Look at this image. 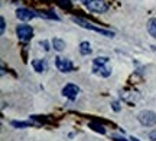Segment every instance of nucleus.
Masks as SVG:
<instances>
[{
  "instance_id": "4",
  "label": "nucleus",
  "mask_w": 156,
  "mask_h": 141,
  "mask_svg": "<svg viewBox=\"0 0 156 141\" xmlns=\"http://www.w3.org/2000/svg\"><path fill=\"white\" fill-rule=\"evenodd\" d=\"M55 65H56V68L59 69L61 72H64V73L73 72V71H74L73 62H71L69 59H67V58H62V56L55 58Z\"/></svg>"
},
{
  "instance_id": "2",
  "label": "nucleus",
  "mask_w": 156,
  "mask_h": 141,
  "mask_svg": "<svg viewBox=\"0 0 156 141\" xmlns=\"http://www.w3.org/2000/svg\"><path fill=\"white\" fill-rule=\"evenodd\" d=\"M137 119L142 125L145 127H152L156 124V114L153 111H142L137 114Z\"/></svg>"
},
{
  "instance_id": "23",
  "label": "nucleus",
  "mask_w": 156,
  "mask_h": 141,
  "mask_svg": "<svg viewBox=\"0 0 156 141\" xmlns=\"http://www.w3.org/2000/svg\"><path fill=\"white\" fill-rule=\"evenodd\" d=\"M130 141H139V140H137V138H132V140H130Z\"/></svg>"
},
{
  "instance_id": "3",
  "label": "nucleus",
  "mask_w": 156,
  "mask_h": 141,
  "mask_svg": "<svg viewBox=\"0 0 156 141\" xmlns=\"http://www.w3.org/2000/svg\"><path fill=\"white\" fill-rule=\"evenodd\" d=\"M16 35L20 40L29 42V40L34 38V29L30 28L29 25H19L16 28Z\"/></svg>"
},
{
  "instance_id": "15",
  "label": "nucleus",
  "mask_w": 156,
  "mask_h": 141,
  "mask_svg": "<svg viewBox=\"0 0 156 141\" xmlns=\"http://www.w3.org/2000/svg\"><path fill=\"white\" fill-rule=\"evenodd\" d=\"M12 125L16 128H26L30 125V123H23V121H12Z\"/></svg>"
},
{
  "instance_id": "19",
  "label": "nucleus",
  "mask_w": 156,
  "mask_h": 141,
  "mask_svg": "<svg viewBox=\"0 0 156 141\" xmlns=\"http://www.w3.org/2000/svg\"><path fill=\"white\" fill-rule=\"evenodd\" d=\"M149 138H151L152 141H156V130H153V131L149 133Z\"/></svg>"
},
{
  "instance_id": "22",
  "label": "nucleus",
  "mask_w": 156,
  "mask_h": 141,
  "mask_svg": "<svg viewBox=\"0 0 156 141\" xmlns=\"http://www.w3.org/2000/svg\"><path fill=\"white\" fill-rule=\"evenodd\" d=\"M81 2H83V3H84V5H88V3H90V2H93V0H81Z\"/></svg>"
},
{
  "instance_id": "5",
  "label": "nucleus",
  "mask_w": 156,
  "mask_h": 141,
  "mask_svg": "<svg viewBox=\"0 0 156 141\" xmlns=\"http://www.w3.org/2000/svg\"><path fill=\"white\" fill-rule=\"evenodd\" d=\"M85 6L88 7V10L95 12V13H104L108 9V6L106 5L104 0H93V2H90L88 5H85Z\"/></svg>"
},
{
  "instance_id": "14",
  "label": "nucleus",
  "mask_w": 156,
  "mask_h": 141,
  "mask_svg": "<svg viewBox=\"0 0 156 141\" xmlns=\"http://www.w3.org/2000/svg\"><path fill=\"white\" fill-rule=\"evenodd\" d=\"M107 62H108V58L101 56V58H95L93 61V65H107Z\"/></svg>"
},
{
  "instance_id": "18",
  "label": "nucleus",
  "mask_w": 156,
  "mask_h": 141,
  "mask_svg": "<svg viewBox=\"0 0 156 141\" xmlns=\"http://www.w3.org/2000/svg\"><path fill=\"white\" fill-rule=\"evenodd\" d=\"M112 107H113V109H114V111H117V112L120 111V104H119L117 101H113L112 102Z\"/></svg>"
},
{
  "instance_id": "16",
  "label": "nucleus",
  "mask_w": 156,
  "mask_h": 141,
  "mask_svg": "<svg viewBox=\"0 0 156 141\" xmlns=\"http://www.w3.org/2000/svg\"><path fill=\"white\" fill-rule=\"evenodd\" d=\"M90 127H91L94 131H97V133H101V134H104V133H106V130H104V127H103V125H98V124H95V123H91Z\"/></svg>"
},
{
  "instance_id": "10",
  "label": "nucleus",
  "mask_w": 156,
  "mask_h": 141,
  "mask_svg": "<svg viewBox=\"0 0 156 141\" xmlns=\"http://www.w3.org/2000/svg\"><path fill=\"white\" fill-rule=\"evenodd\" d=\"M123 101L129 102V104H134V102L139 101V94L137 92H126V94H122Z\"/></svg>"
},
{
  "instance_id": "6",
  "label": "nucleus",
  "mask_w": 156,
  "mask_h": 141,
  "mask_svg": "<svg viewBox=\"0 0 156 141\" xmlns=\"http://www.w3.org/2000/svg\"><path fill=\"white\" fill-rule=\"evenodd\" d=\"M78 94H80V88L74 84H68L62 88V95L65 98H68V99H75L78 96Z\"/></svg>"
},
{
  "instance_id": "1",
  "label": "nucleus",
  "mask_w": 156,
  "mask_h": 141,
  "mask_svg": "<svg viewBox=\"0 0 156 141\" xmlns=\"http://www.w3.org/2000/svg\"><path fill=\"white\" fill-rule=\"evenodd\" d=\"M73 20H74L75 23H77V25H80L81 28L91 29V30H94V32H97V33L104 35V36H107V38H113V36H114V33H113V32H110V30H106V29L97 28V26H94L93 23L87 22V20H84V19H80V17H73Z\"/></svg>"
},
{
  "instance_id": "9",
  "label": "nucleus",
  "mask_w": 156,
  "mask_h": 141,
  "mask_svg": "<svg viewBox=\"0 0 156 141\" xmlns=\"http://www.w3.org/2000/svg\"><path fill=\"white\" fill-rule=\"evenodd\" d=\"M32 66L36 72H45L48 69V63L45 59H35V61H32Z\"/></svg>"
},
{
  "instance_id": "12",
  "label": "nucleus",
  "mask_w": 156,
  "mask_h": 141,
  "mask_svg": "<svg viewBox=\"0 0 156 141\" xmlns=\"http://www.w3.org/2000/svg\"><path fill=\"white\" fill-rule=\"evenodd\" d=\"M80 53L84 55V56L91 53V45H90L88 42H81V45H80Z\"/></svg>"
},
{
  "instance_id": "11",
  "label": "nucleus",
  "mask_w": 156,
  "mask_h": 141,
  "mask_svg": "<svg viewBox=\"0 0 156 141\" xmlns=\"http://www.w3.org/2000/svg\"><path fill=\"white\" fill-rule=\"evenodd\" d=\"M52 48H54L56 52H62L64 48H65V42L62 39H59V38H55V39L52 40Z\"/></svg>"
},
{
  "instance_id": "7",
  "label": "nucleus",
  "mask_w": 156,
  "mask_h": 141,
  "mask_svg": "<svg viewBox=\"0 0 156 141\" xmlns=\"http://www.w3.org/2000/svg\"><path fill=\"white\" fill-rule=\"evenodd\" d=\"M16 17L19 20H22V22H29V20H32V19L36 17V13L32 10H29V9L20 7V9L16 10Z\"/></svg>"
},
{
  "instance_id": "20",
  "label": "nucleus",
  "mask_w": 156,
  "mask_h": 141,
  "mask_svg": "<svg viewBox=\"0 0 156 141\" xmlns=\"http://www.w3.org/2000/svg\"><path fill=\"white\" fill-rule=\"evenodd\" d=\"M113 140H114V141H129V140H126V138H123V137H119V136L113 137Z\"/></svg>"
},
{
  "instance_id": "8",
  "label": "nucleus",
  "mask_w": 156,
  "mask_h": 141,
  "mask_svg": "<svg viewBox=\"0 0 156 141\" xmlns=\"http://www.w3.org/2000/svg\"><path fill=\"white\" fill-rule=\"evenodd\" d=\"M93 71H94V73L100 75V76H104V78L112 75V69L107 65H93Z\"/></svg>"
},
{
  "instance_id": "17",
  "label": "nucleus",
  "mask_w": 156,
  "mask_h": 141,
  "mask_svg": "<svg viewBox=\"0 0 156 141\" xmlns=\"http://www.w3.org/2000/svg\"><path fill=\"white\" fill-rule=\"evenodd\" d=\"M0 23H2L0 32H2V35H3V33H5V29H6V20H5V17H0Z\"/></svg>"
},
{
  "instance_id": "13",
  "label": "nucleus",
  "mask_w": 156,
  "mask_h": 141,
  "mask_svg": "<svg viewBox=\"0 0 156 141\" xmlns=\"http://www.w3.org/2000/svg\"><path fill=\"white\" fill-rule=\"evenodd\" d=\"M147 32H149V35L152 38L156 39V19L149 20V23H147Z\"/></svg>"
},
{
  "instance_id": "21",
  "label": "nucleus",
  "mask_w": 156,
  "mask_h": 141,
  "mask_svg": "<svg viewBox=\"0 0 156 141\" xmlns=\"http://www.w3.org/2000/svg\"><path fill=\"white\" fill-rule=\"evenodd\" d=\"M42 45H44V49H45V51H49V48H48V43H46L45 40H44V42H41V46H42Z\"/></svg>"
}]
</instances>
